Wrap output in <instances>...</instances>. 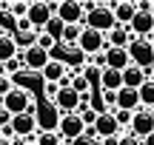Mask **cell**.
<instances>
[{"label":"cell","instance_id":"1","mask_svg":"<svg viewBox=\"0 0 154 145\" xmlns=\"http://www.w3.org/2000/svg\"><path fill=\"white\" fill-rule=\"evenodd\" d=\"M0 105L6 108V111L11 114V117H17V114H34V108H37V102H34V97H32V91L23 85V88H11L9 94L3 97V102Z\"/></svg>","mask_w":154,"mask_h":145},{"label":"cell","instance_id":"2","mask_svg":"<svg viewBox=\"0 0 154 145\" xmlns=\"http://www.w3.org/2000/svg\"><path fill=\"white\" fill-rule=\"evenodd\" d=\"M60 117H63V114L57 111V105H54V102H49V100L37 102V108H34L37 134H51V131H57V125H60Z\"/></svg>","mask_w":154,"mask_h":145},{"label":"cell","instance_id":"3","mask_svg":"<svg viewBox=\"0 0 154 145\" xmlns=\"http://www.w3.org/2000/svg\"><path fill=\"white\" fill-rule=\"evenodd\" d=\"M83 20H86V28H91V31H100V34H109L111 28H117L114 11L109 9V3H97V9L88 11Z\"/></svg>","mask_w":154,"mask_h":145},{"label":"cell","instance_id":"4","mask_svg":"<svg viewBox=\"0 0 154 145\" xmlns=\"http://www.w3.org/2000/svg\"><path fill=\"white\" fill-rule=\"evenodd\" d=\"M126 51H128V60H131V66L143 68V71L154 68V51H151V43H149V40H131Z\"/></svg>","mask_w":154,"mask_h":145},{"label":"cell","instance_id":"5","mask_svg":"<svg viewBox=\"0 0 154 145\" xmlns=\"http://www.w3.org/2000/svg\"><path fill=\"white\" fill-rule=\"evenodd\" d=\"M57 134H60V140L66 145H72V142H77L86 134V125H83V120L77 117V114H63L60 125H57Z\"/></svg>","mask_w":154,"mask_h":145},{"label":"cell","instance_id":"6","mask_svg":"<svg viewBox=\"0 0 154 145\" xmlns=\"http://www.w3.org/2000/svg\"><path fill=\"white\" fill-rule=\"evenodd\" d=\"M77 49H80L86 57H94V54H100V51H106V49H109V46H106V34H100V31H91V28H86V26H83V31H80V40H77Z\"/></svg>","mask_w":154,"mask_h":145},{"label":"cell","instance_id":"7","mask_svg":"<svg viewBox=\"0 0 154 145\" xmlns=\"http://www.w3.org/2000/svg\"><path fill=\"white\" fill-rule=\"evenodd\" d=\"M20 60H23V66H26V71H40V74H43V68L49 66L51 57H49V51H43L40 46H34V49L23 51Z\"/></svg>","mask_w":154,"mask_h":145},{"label":"cell","instance_id":"8","mask_svg":"<svg viewBox=\"0 0 154 145\" xmlns=\"http://www.w3.org/2000/svg\"><path fill=\"white\" fill-rule=\"evenodd\" d=\"M94 134H97V140H106V137H120V125H117L114 114L106 111V114H97V120H94Z\"/></svg>","mask_w":154,"mask_h":145},{"label":"cell","instance_id":"9","mask_svg":"<svg viewBox=\"0 0 154 145\" xmlns=\"http://www.w3.org/2000/svg\"><path fill=\"white\" fill-rule=\"evenodd\" d=\"M131 137H137L140 142L146 140V137H151L154 134V114L151 111H137L134 114V123H131Z\"/></svg>","mask_w":154,"mask_h":145},{"label":"cell","instance_id":"10","mask_svg":"<svg viewBox=\"0 0 154 145\" xmlns=\"http://www.w3.org/2000/svg\"><path fill=\"white\" fill-rule=\"evenodd\" d=\"M11 131H14V137H23V140H32L34 134H37V123H34V114H17V117H11Z\"/></svg>","mask_w":154,"mask_h":145},{"label":"cell","instance_id":"11","mask_svg":"<svg viewBox=\"0 0 154 145\" xmlns=\"http://www.w3.org/2000/svg\"><path fill=\"white\" fill-rule=\"evenodd\" d=\"M54 17H60L66 26H80V23H83V17H86V11H83V3H74V0L69 3V0H63Z\"/></svg>","mask_w":154,"mask_h":145},{"label":"cell","instance_id":"12","mask_svg":"<svg viewBox=\"0 0 154 145\" xmlns=\"http://www.w3.org/2000/svg\"><path fill=\"white\" fill-rule=\"evenodd\" d=\"M51 11H49V6L46 3H29V11H26V20L32 23V28L34 31H43V26L51 20Z\"/></svg>","mask_w":154,"mask_h":145},{"label":"cell","instance_id":"13","mask_svg":"<svg viewBox=\"0 0 154 145\" xmlns=\"http://www.w3.org/2000/svg\"><path fill=\"white\" fill-rule=\"evenodd\" d=\"M54 105L60 114H77V108H80V94L72 88H60V94L54 97Z\"/></svg>","mask_w":154,"mask_h":145},{"label":"cell","instance_id":"14","mask_svg":"<svg viewBox=\"0 0 154 145\" xmlns=\"http://www.w3.org/2000/svg\"><path fill=\"white\" fill-rule=\"evenodd\" d=\"M109 9L114 11V20L117 26H128V23L134 20V3H128V0H114V3H109Z\"/></svg>","mask_w":154,"mask_h":145},{"label":"cell","instance_id":"15","mask_svg":"<svg viewBox=\"0 0 154 145\" xmlns=\"http://www.w3.org/2000/svg\"><path fill=\"white\" fill-rule=\"evenodd\" d=\"M106 68H114V71H126L128 66H131V60H128V51L126 49H106Z\"/></svg>","mask_w":154,"mask_h":145},{"label":"cell","instance_id":"16","mask_svg":"<svg viewBox=\"0 0 154 145\" xmlns=\"http://www.w3.org/2000/svg\"><path fill=\"white\" fill-rule=\"evenodd\" d=\"M128 43H131V31L126 26H117L106 34V46L109 49H128Z\"/></svg>","mask_w":154,"mask_h":145},{"label":"cell","instance_id":"17","mask_svg":"<svg viewBox=\"0 0 154 145\" xmlns=\"http://www.w3.org/2000/svg\"><path fill=\"white\" fill-rule=\"evenodd\" d=\"M63 77H69V68L63 66V60H54V57H51L49 66L43 68V83H57V85H60Z\"/></svg>","mask_w":154,"mask_h":145},{"label":"cell","instance_id":"18","mask_svg":"<svg viewBox=\"0 0 154 145\" xmlns=\"http://www.w3.org/2000/svg\"><path fill=\"white\" fill-rule=\"evenodd\" d=\"M117 108H120V111H134V114H137L140 111V97H137V91L120 88V91H117Z\"/></svg>","mask_w":154,"mask_h":145},{"label":"cell","instance_id":"19","mask_svg":"<svg viewBox=\"0 0 154 145\" xmlns=\"http://www.w3.org/2000/svg\"><path fill=\"white\" fill-rule=\"evenodd\" d=\"M146 74H149V71H143V68H137V66H128L126 71H123V88H131V91H137L140 85H143L146 80H149Z\"/></svg>","mask_w":154,"mask_h":145},{"label":"cell","instance_id":"20","mask_svg":"<svg viewBox=\"0 0 154 145\" xmlns=\"http://www.w3.org/2000/svg\"><path fill=\"white\" fill-rule=\"evenodd\" d=\"M100 88L103 91H120L123 88V71H114V68H103L100 74Z\"/></svg>","mask_w":154,"mask_h":145},{"label":"cell","instance_id":"21","mask_svg":"<svg viewBox=\"0 0 154 145\" xmlns=\"http://www.w3.org/2000/svg\"><path fill=\"white\" fill-rule=\"evenodd\" d=\"M37 37H40V31H14V34H11V40H14L17 51L34 49V46H37Z\"/></svg>","mask_w":154,"mask_h":145},{"label":"cell","instance_id":"22","mask_svg":"<svg viewBox=\"0 0 154 145\" xmlns=\"http://www.w3.org/2000/svg\"><path fill=\"white\" fill-rule=\"evenodd\" d=\"M17 54H20V51H17V46H14V40H11V34H3V37H0V63L14 60Z\"/></svg>","mask_w":154,"mask_h":145},{"label":"cell","instance_id":"23","mask_svg":"<svg viewBox=\"0 0 154 145\" xmlns=\"http://www.w3.org/2000/svg\"><path fill=\"white\" fill-rule=\"evenodd\" d=\"M86 63H88V57L83 54L77 46H74V49H66V60H63V66H66V68H74V71H77V68H83Z\"/></svg>","mask_w":154,"mask_h":145},{"label":"cell","instance_id":"24","mask_svg":"<svg viewBox=\"0 0 154 145\" xmlns=\"http://www.w3.org/2000/svg\"><path fill=\"white\" fill-rule=\"evenodd\" d=\"M63 31H66V23H63L60 17H51V20L43 26V34H49L54 43H60V40H63Z\"/></svg>","mask_w":154,"mask_h":145},{"label":"cell","instance_id":"25","mask_svg":"<svg viewBox=\"0 0 154 145\" xmlns=\"http://www.w3.org/2000/svg\"><path fill=\"white\" fill-rule=\"evenodd\" d=\"M137 97H140V105L154 108V80H146V83L140 85V88H137Z\"/></svg>","mask_w":154,"mask_h":145},{"label":"cell","instance_id":"26","mask_svg":"<svg viewBox=\"0 0 154 145\" xmlns=\"http://www.w3.org/2000/svg\"><path fill=\"white\" fill-rule=\"evenodd\" d=\"M80 31H83V26H66V31H63V40H60V43L66 46V49H74L77 40H80Z\"/></svg>","mask_w":154,"mask_h":145},{"label":"cell","instance_id":"27","mask_svg":"<svg viewBox=\"0 0 154 145\" xmlns=\"http://www.w3.org/2000/svg\"><path fill=\"white\" fill-rule=\"evenodd\" d=\"M111 114H114V120H117V125H120V131H123V128H131L134 111H120V108H117V111H111Z\"/></svg>","mask_w":154,"mask_h":145},{"label":"cell","instance_id":"28","mask_svg":"<svg viewBox=\"0 0 154 145\" xmlns=\"http://www.w3.org/2000/svg\"><path fill=\"white\" fill-rule=\"evenodd\" d=\"M77 74H83V77H86V83L91 85V83H100V74H103V71H100V68H94V66H88V63H86V66H83V68H80Z\"/></svg>","mask_w":154,"mask_h":145},{"label":"cell","instance_id":"29","mask_svg":"<svg viewBox=\"0 0 154 145\" xmlns=\"http://www.w3.org/2000/svg\"><path fill=\"white\" fill-rule=\"evenodd\" d=\"M6 66V77H14V74H20V71H26V66H23V60H20V54L14 57V60H9V63H3Z\"/></svg>","mask_w":154,"mask_h":145},{"label":"cell","instance_id":"30","mask_svg":"<svg viewBox=\"0 0 154 145\" xmlns=\"http://www.w3.org/2000/svg\"><path fill=\"white\" fill-rule=\"evenodd\" d=\"M37 145H66L60 140V134H57V131H51V134H37V140H34Z\"/></svg>","mask_w":154,"mask_h":145},{"label":"cell","instance_id":"31","mask_svg":"<svg viewBox=\"0 0 154 145\" xmlns=\"http://www.w3.org/2000/svg\"><path fill=\"white\" fill-rule=\"evenodd\" d=\"M9 11L20 20V17H26V11H29V3H9Z\"/></svg>","mask_w":154,"mask_h":145},{"label":"cell","instance_id":"32","mask_svg":"<svg viewBox=\"0 0 154 145\" xmlns=\"http://www.w3.org/2000/svg\"><path fill=\"white\" fill-rule=\"evenodd\" d=\"M37 46H40V49H43V51H51V49H54V40H51L49 37V34H43V31H40V37H37Z\"/></svg>","mask_w":154,"mask_h":145},{"label":"cell","instance_id":"33","mask_svg":"<svg viewBox=\"0 0 154 145\" xmlns=\"http://www.w3.org/2000/svg\"><path fill=\"white\" fill-rule=\"evenodd\" d=\"M11 88H14V85H11V80H9V77H0V100H3Z\"/></svg>","mask_w":154,"mask_h":145},{"label":"cell","instance_id":"34","mask_svg":"<svg viewBox=\"0 0 154 145\" xmlns=\"http://www.w3.org/2000/svg\"><path fill=\"white\" fill-rule=\"evenodd\" d=\"M117 145H143V142H140L137 137H131V134H120V142Z\"/></svg>","mask_w":154,"mask_h":145},{"label":"cell","instance_id":"35","mask_svg":"<svg viewBox=\"0 0 154 145\" xmlns=\"http://www.w3.org/2000/svg\"><path fill=\"white\" fill-rule=\"evenodd\" d=\"M0 102H3V100H0ZM9 123H11V114L6 111L3 105H0V128H6V125H9Z\"/></svg>","mask_w":154,"mask_h":145},{"label":"cell","instance_id":"36","mask_svg":"<svg viewBox=\"0 0 154 145\" xmlns=\"http://www.w3.org/2000/svg\"><path fill=\"white\" fill-rule=\"evenodd\" d=\"M17 31H34V28H32V23H29L26 17H20V20H17Z\"/></svg>","mask_w":154,"mask_h":145},{"label":"cell","instance_id":"37","mask_svg":"<svg viewBox=\"0 0 154 145\" xmlns=\"http://www.w3.org/2000/svg\"><path fill=\"white\" fill-rule=\"evenodd\" d=\"M100 142H103V145H117V142H120V137H106V140H100Z\"/></svg>","mask_w":154,"mask_h":145},{"label":"cell","instance_id":"38","mask_svg":"<svg viewBox=\"0 0 154 145\" xmlns=\"http://www.w3.org/2000/svg\"><path fill=\"white\" fill-rule=\"evenodd\" d=\"M11 145H29V140H23V137H11Z\"/></svg>","mask_w":154,"mask_h":145},{"label":"cell","instance_id":"39","mask_svg":"<svg viewBox=\"0 0 154 145\" xmlns=\"http://www.w3.org/2000/svg\"><path fill=\"white\" fill-rule=\"evenodd\" d=\"M143 145H154V134H151V137H146V140H143Z\"/></svg>","mask_w":154,"mask_h":145},{"label":"cell","instance_id":"40","mask_svg":"<svg viewBox=\"0 0 154 145\" xmlns=\"http://www.w3.org/2000/svg\"><path fill=\"white\" fill-rule=\"evenodd\" d=\"M0 145H11V140H6V137H0Z\"/></svg>","mask_w":154,"mask_h":145},{"label":"cell","instance_id":"41","mask_svg":"<svg viewBox=\"0 0 154 145\" xmlns=\"http://www.w3.org/2000/svg\"><path fill=\"white\" fill-rule=\"evenodd\" d=\"M0 77H6V66H3V63H0Z\"/></svg>","mask_w":154,"mask_h":145},{"label":"cell","instance_id":"42","mask_svg":"<svg viewBox=\"0 0 154 145\" xmlns=\"http://www.w3.org/2000/svg\"><path fill=\"white\" fill-rule=\"evenodd\" d=\"M149 43H151V51H154V37H151V40H149Z\"/></svg>","mask_w":154,"mask_h":145},{"label":"cell","instance_id":"43","mask_svg":"<svg viewBox=\"0 0 154 145\" xmlns=\"http://www.w3.org/2000/svg\"><path fill=\"white\" fill-rule=\"evenodd\" d=\"M149 80H154V68H151V77H149Z\"/></svg>","mask_w":154,"mask_h":145},{"label":"cell","instance_id":"44","mask_svg":"<svg viewBox=\"0 0 154 145\" xmlns=\"http://www.w3.org/2000/svg\"><path fill=\"white\" fill-rule=\"evenodd\" d=\"M151 114H154V111H151Z\"/></svg>","mask_w":154,"mask_h":145}]
</instances>
